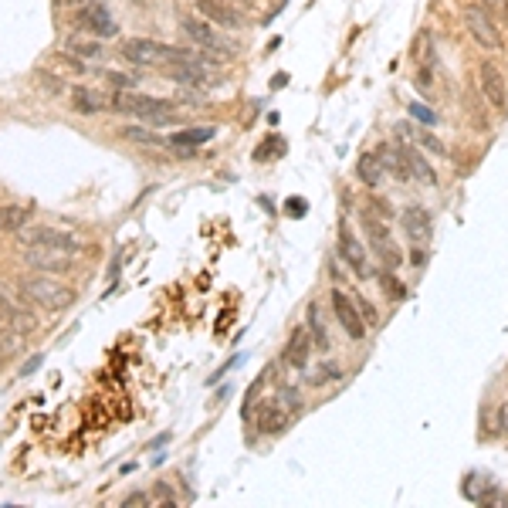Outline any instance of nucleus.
I'll use <instances>...</instances> for the list:
<instances>
[{
	"label": "nucleus",
	"mask_w": 508,
	"mask_h": 508,
	"mask_svg": "<svg viewBox=\"0 0 508 508\" xmlns=\"http://www.w3.org/2000/svg\"><path fill=\"white\" fill-rule=\"evenodd\" d=\"M18 292L24 295L27 302H34L38 309H44V312H65V309H72V305H75V288H68L65 281L51 278L48 272H38V274L20 278Z\"/></svg>",
	"instance_id": "1"
},
{
	"label": "nucleus",
	"mask_w": 508,
	"mask_h": 508,
	"mask_svg": "<svg viewBox=\"0 0 508 508\" xmlns=\"http://www.w3.org/2000/svg\"><path fill=\"white\" fill-rule=\"evenodd\" d=\"M122 55L133 65H163V68H173V65L196 58L190 48H173V44H159V41L149 38H129L122 44Z\"/></svg>",
	"instance_id": "2"
},
{
	"label": "nucleus",
	"mask_w": 508,
	"mask_h": 508,
	"mask_svg": "<svg viewBox=\"0 0 508 508\" xmlns=\"http://www.w3.org/2000/svg\"><path fill=\"white\" fill-rule=\"evenodd\" d=\"M183 31L190 34L194 44H200L203 51H207V61H227L234 58V44L224 38V34H217L214 24L207 18H183Z\"/></svg>",
	"instance_id": "3"
},
{
	"label": "nucleus",
	"mask_w": 508,
	"mask_h": 508,
	"mask_svg": "<svg viewBox=\"0 0 508 508\" xmlns=\"http://www.w3.org/2000/svg\"><path fill=\"white\" fill-rule=\"evenodd\" d=\"M116 112H129V116H139V119H156L163 116V112H173V105L166 102V98H153V95H139V92H129V88H122V92H116L112 95V102H109Z\"/></svg>",
	"instance_id": "4"
},
{
	"label": "nucleus",
	"mask_w": 508,
	"mask_h": 508,
	"mask_svg": "<svg viewBox=\"0 0 508 508\" xmlns=\"http://www.w3.org/2000/svg\"><path fill=\"white\" fill-rule=\"evenodd\" d=\"M461 18H464L468 34L478 41L481 48H488V51H498V48H502V31L495 27L488 7H481V4H468V7L461 11Z\"/></svg>",
	"instance_id": "5"
},
{
	"label": "nucleus",
	"mask_w": 508,
	"mask_h": 508,
	"mask_svg": "<svg viewBox=\"0 0 508 508\" xmlns=\"http://www.w3.org/2000/svg\"><path fill=\"white\" fill-rule=\"evenodd\" d=\"M478 88H481V95L491 102V109L508 112V81H505V75H502L498 65L485 61V65L478 68Z\"/></svg>",
	"instance_id": "6"
},
{
	"label": "nucleus",
	"mask_w": 508,
	"mask_h": 508,
	"mask_svg": "<svg viewBox=\"0 0 508 508\" xmlns=\"http://www.w3.org/2000/svg\"><path fill=\"white\" fill-rule=\"evenodd\" d=\"M333 309H335V319H339V326L346 329V335L359 342V339L366 335V319L359 315L356 302H352V298L342 292V288H333Z\"/></svg>",
	"instance_id": "7"
},
{
	"label": "nucleus",
	"mask_w": 508,
	"mask_h": 508,
	"mask_svg": "<svg viewBox=\"0 0 508 508\" xmlns=\"http://www.w3.org/2000/svg\"><path fill=\"white\" fill-rule=\"evenodd\" d=\"M254 424L261 434H281V430L292 424V413H288V403L281 400V396H272V400H265L258 413H254Z\"/></svg>",
	"instance_id": "8"
},
{
	"label": "nucleus",
	"mask_w": 508,
	"mask_h": 508,
	"mask_svg": "<svg viewBox=\"0 0 508 508\" xmlns=\"http://www.w3.org/2000/svg\"><path fill=\"white\" fill-rule=\"evenodd\" d=\"M20 248H65V251H79V237L55 227H34L20 234Z\"/></svg>",
	"instance_id": "9"
},
{
	"label": "nucleus",
	"mask_w": 508,
	"mask_h": 508,
	"mask_svg": "<svg viewBox=\"0 0 508 508\" xmlns=\"http://www.w3.org/2000/svg\"><path fill=\"white\" fill-rule=\"evenodd\" d=\"M72 254L75 251H65V248H24V261L31 268H38V272L58 274V272H68Z\"/></svg>",
	"instance_id": "10"
},
{
	"label": "nucleus",
	"mask_w": 508,
	"mask_h": 508,
	"mask_svg": "<svg viewBox=\"0 0 508 508\" xmlns=\"http://www.w3.org/2000/svg\"><path fill=\"white\" fill-rule=\"evenodd\" d=\"M339 254H342V261L352 268L356 278H370V254H366V248L359 244V237L352 234L346 224L339 231Z\"/></svg>",
	"instance_id": "11"
},
{
	"label": "nucleus",
	"mask_w": 508,
	"mask_h": 508,
	"mask_svg": "<svg viewBox=\"0 0 508 508\" xmlns=\"http://www.w3.org/2000/svg\"><path fill=\"white\" fill-rule=\"evenodd\" d=\"M0 322H4L7 329H18L20 335L34 333V329H38V319H34L31 312H24L20 305H14V302L7 298V292H4V288H0Z\"/></svg>",
	"instance_id": "12"
},
{
	"label": "nucleus",
	"mask_w": 508,
	"mask_h": 508,
	"mask_svg": "<svg viewBox=\"0 0 508 508\" xmlns=\"http://www.w3.org/2000/svg\"><path fill=\"white\" fill-rule=\"evenodd\" d=\"M376 156H380L383 170H387L393 180H400V183L413 180V176H410V166H407V149H403V146H390V142H383V146L376 149Z\"/></svg>",
	"instance_id": "13"
},
{
	"label": "nucleus",
	"mask_w": 508,
	"mask_h": 508,
	"mask_svg": "<svg viewBox=\"0 0 508 508\" xmlns=\"http://www.w3.org/2000/svg\"><path fill=\"white\" fill-rule=\"evenodd\" d=\"M196 14L220 27H241V14L234 7H227L224 0H196Z\"/></svg>",
	"instance_id": "14"
},
{
	"label": "nucleus",
	"mask_w": 508,
	"mask_h": 508,
	"mask_svg": "<svg viewBox=\"0 0 508 508\" xmlns=\"http://www.w3.org/2000/svg\"><path fill=\"white\" fill-rule=\"evenodd\" d=\"M312 346H315V339L309 329H295L288 346H285V359L292 363L295 370H305V366H309V356H312Z\"/></svg>",
	"instance_id": "15"
},
{
	"label": "nucleus",
	"mask_w": 508,
	"mask_h": 508,
	"mask_svg": "<svg viewBox=\"0 0 508 508\" xmlns=\"http://www.w3.org/2000/svg\"><path fill=\"white\" fill-rule=\"evenodd\" d=\"M210 136H214V126H200V129H183V133H173L166 142L173 146L180 156H194V146L207 142Z\"/></svg>",
	"instance_id": "16"
},
{
	"label": "nucleus",
	"mask_w": 508,
	"mask_h": 508,
	"mask_svg": "<svg viewBox=\"0 0 508 508\" xmlns=\"http://www.w3.org/2000/svg\"><path fill=\"white\" fill-rule=\"evenodd\" d=\"M400 224H403V231L410 234V241H424V237H430V214L424 210V207H417V203H410V207L400 214Z\"/></svg>",
	"instance_id": "17"
},
{
	"label": "nucleus",
	"mask_w": 508,
	"mask_h": 508,
	"mask_svg": "<svg viewBox=\"0 0 508 508\" xmlns=\"http://www.w3.org/2000/svg\"><path fill=\"white\" fill-rule=\"evenodd\" d=\"M79 18H81V24H85V27H92V31H95V34H102V38H112V34H116V20H112V14H109L105 7H98V4L85 7Z\"/></svg>",
	"instance_id": "18"
},
{
	"label": "nucleus",
	"mask_w": 508,
	"mask_h": 508,
	"mask_svg": "<svg viewBox=\"0 0 508 508\" xmlns=\"http://www.w3.org/2000/svg\"><path fill=\"white\" fill-rule=\"evenodd\" d=\"M356 176H359V183H366V187H380L383 180H387V170H383V163L376 153H363L359 163H356Z\"/></svg>",
	"instance_id": "19"
},
{
	"label": "nucleus",
	"mask_w": 508,
	"mask_h": 508,
	"mask_svg": "<svg viewBox=\"0 0 508 508\" xmlns=\"http://www.w3.org/2000/svg\"><path fill=\"white\" fill-rule=\"evenodd\" d=\"M34 214V207H20V203H7L0 207V234H11V231H20Z\"/></svg>",
	"instance_id": "20"
},
{
	"label": "nucleus",
	"mask_w": 508,
	"mask_h": 508,
	"mask_svg": "<svg viewBox=\"0 0 508 508\" xmlns=\"http://www.w3.org/2000/svg\"><path fill=\"white\" fill-rule=\"evenodd\" d=\"M403 149H407V146H403ZM407 166H410V176H413V180H420V183H427V187H437V173H434V166H430V163L420 156V153L407 149Z\"/></svg>",
	"instance_id": "21"
},
{
	"label": "nucleus",
	"mask_w": 508,
	"mask_h": 508,
	"mask_svg": "<svg viewBox=\"0 0 508 508\" xmlns=\"http://www.w3.org/2000/svg\"><path fill=\"white\" fill-rule=\"evenodd\" d=\"M72 109L81 112V116H95L98 109H102V98L95 92H88V88H72Z\"/></svg>",
	"instance_id": "22"
},
{
	"label": "nucleus",
	"mask_w": 508,
	"mask_h": 508,
	"mask_svg": "<svg viewBox=\"0 0 508 508\" xmlns=\"http://www.w3.org/2000/svg\"><path fill=\"white\" fill-rule=\"evenodd\" d=\"M122 136L133 139V142H142V146H170V142L159 136V133H153V129H142V126H126V129H122Z\"/></svg>",
	"instance_id": "23"
},
{
	"label": "nucleus",
	"mask_w": 508,
	"mask_h": 508,
	"mask_svg": "<svg viewBox=\"0 0 508 508\" xmlns=\"http://www.w3.org/2000/svg\"><path fill=\"white\" fill-rule=\"evenodd\" d=\"M417 146H420V149H427V153H434V156H450L448 153V142H444V139H437L434 136V133H427V129H420V133H417Z\"/></svg>",
	"instance_id": "24"
},
{
	"label": "nucleus",
	"mask_w": 508,
	"mask_h": 508,
	"mask_svg": "<svg viewBox=\"0 0 508 508\" xmlns=\"http://www.w3.org/2000/svg\"><path fill=\"white\" fill-rule=\"evenodd\" d=\"M373 254L387 265V268H400V251H396V244L390 241H373Z\"/></svg>",
	"instance_id": "25"
},
{
	"label": "nucleus",
	"mask_w": 508,
	"mask_h": 508,
	"mask_svg": "<svg viewBox=\"0 0 508 508\" xmlns=\"http://www.w3.org/2000/svg\"><path fill=\"white\" fill-rule=\"evenodd\" d=\"M309 333H312L319 349H329V346H333V342H329V333H326V326H322V319H319V305L309 309Z\"/></svg>",
	"instance_id": "26"
},
{
	"label": "nucleus",
	"mask_w": 508,
	"mask_h": 508,
	"mask_svg": "<svg viewBox=\"0 0 508 508\" xmlns=\"http://www.w3.org/2000/svg\"><path fill=\"white\" fill-rule=\"evenodd\" d=\"M51 65H55V68H65V72H75V75H85V65H81L79 58H72V55H55Z\"/></svg>",
	"instance_id": "27"
},
{
	"label": "nucleus",
	"mask_w": 508,
	"mask_h": 508,
	"mask_svg": "<svg viewBox=\"0 0 508 508\" xmlns=\"http://www.w3.org/2000/svg\"><path fill=\"white\" fill-rule=\"evenodd\" d=\"M383 285H387V295H390V298H407V288H403L393 274H383Z\"/></svg>",
	"instance_id": "28"
},
{
	"label": "nucleus",
	"mask_w": 508,
	"mask_h": 508,
	"mask_svg": "<svg viewBox=\"0 0 508 508\" xmlns=\"http://www.w3.org/2000/svg\"><path fill=\"white\" fill-rule=\"evenodd\" d=\"M356 309H359V315L366 319V326H373V322H376V309H373L366 298H356Z\"/></svg>",
	"instance_id": "29"
},
{
	"label": "nucleus",
	"mask_w": 508,
	"mask_h": 508,
	"mask_svg": "<svg viewBox=\"0 0 508 508\" xmlns=\"http://www.w3.org/2000/svg\"><path fill=\"white\" fill-rule=\"evenodd\" d=\"M481 7H488L491 14H498V18L508 14V0H481Z\"/></svg>",
	"instance_id": "30"
},
{
	"label": "nucleus",
	"mask_w": 508,
	"mask_h": 508,
	"mask_svg": "<svg viewBox=\"0 0 508 508\" xmlns=\"http://www.w3.org/2000/svg\"><path fill=\"white\" fill-rule=\"evenodd\" d=\"M72 51H79V55H95L98 44H85V41H72Z\"/></svg>",
	"instance_id": "31"
},
{
	"label": "nucleus",
	"mask_w": 508,
	"mask_h": 508,
	"mask_svg": "<svg viewBox=\"0 0 508 508\" xmlns=\"http://www.w3.org/2000/svg\"><path fill=\"white\" fill-rule=\"evenodd\" d=\"M41 85H44V88H48V92H61V81L55 79V75H48V72H44V75H41Z\"/></svg>",
	"instance_id": "32"
},
{
	"label": "nucleus",
	"mask_w": 508,
	"mask_h": 508,
	"mask_svg": "<svg viewBox=\"0 0 508 508\" xmlns=\"http://www.w3.org/2000/svg\"><path fill=\"white\" fill-rule=\"evenodd\" d=\"M413 116L424 119V122H437V116H434L430 109H424V105H413Z\"/></svg>",
	"instance_id": "33"
},
{
	"label": "nucleus",
	"mask_w": 508,
	"mask_h": 508,
	"mask_svg": "<svg viewBox=\"0 0 508 508\" xmlns=\"http://www.w3.org/2000/svg\"><path fill=\"white\" fill-rule=\"evenodd\" d=\"M38 366H41V356H34V359H27V363L20 366V376H31V373L38 370Z\"/></svg>",
	"instance_id": "34"
},
{
	"label": "nucleus",
	"mask_w": 508,
	"mask_h": 508,
	"mask_svg": "<svg viewBox=\"0 0 508 508\" xmlns=\"http://www.w3.org/2000/svg\"><path fill=\"white\" fill-rule=\"evenodd\" d=\"M149 502V495H142V491H133L129 498H126V505H146Z\"/></svg>",
	"instance_id": "35"
},
{
	"label": "nucleus",
	"mask_w": 508,
	"mask_h": 508,
	"mask_svg": "<svg viewBox=\"0 0 508 508\" xmlns=\"http://www.w3.org/2000/svg\"><path fill=\"white\" fill-rule=\"evenodd\" d=\"M288 214H295V217L305 214V200H288Z\"/></svg>",
	"instance_id": "36"
},
{
	"label": "nucleus",
	"mask_w": 508,
	"mask_h": 508,
	"mask_svg": "<svg viewBox=\"0 0 508 508\" xmlns=\"http://www.w3.org/2000/svg\"><path fill=\"white\" fill-rule=\"evenodd\" d=\"M498 424H502V430L508 434V400L502 403V407H498Z\"/></svg>",
	"instance_id": "37"
},
{
	"label": "nucleus",
	"mask_w": 508,
	"mask_h": 508,
	"mask_svg": "<svg viewBox=\"0 0 508 508\" xmlns=\"http://www.w3.org/2000/svg\"><path fill=\"white\" fill-rule=\"evenodd\" d=\"M373 207H376V214L383 217V220H387V217H393V214H390V203H383V200H376Z\"/></svg>",
	"instance_id": "38"
},
{
	"label": "nucleus",
	"mask_w": 508,
	"mask_h": 508,
	"mask_svg": "<svg viewBox=\"0 0 508 508\" xmlns=\"http://www.w3.org/2000/svg\"><path fill=\"white\" fill-rule=\"evenodd\" d=\"M241 4H254V0H241Z\"/></svg>",
	"instance_id": "39"
}]
</instances>
